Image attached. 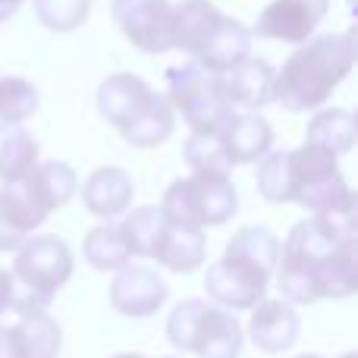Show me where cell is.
<instances>
[{"label":"cell","instance_id":"ffe728a7","mask_svg":"<svg viewBox=\"0 0 358 358\" xmlns=\"http://www.w3.org/2000/svg\"><path fill=\"white\" fill-rule=\"evenodd\" d=\"M10 308L19 311V321L13 324L25 346V358H57L63 346V334H60V324L41 308V305H31V302H19L13 299Z\"/></svg>","mask_w":358,"mask_h":358},{"label":"cell","instance_id":"836d02e7","mask_svg":"<svg viewBox=\"0 0 358 358\" xmlns=\"http://www.w3.org/2000/svg\"><path fill=\"white\" fill-rule=\"evenodd\" d=\"M343 358H355V352H346V355H343Z\"/></svg>","mask_w":358,"mask_h":358},{"label":"cell","instance_id":"f546056e","mask_svg":"<svg viewBox=\"0 0 358 358\" xmlns=\"http://www.w3.org/2000/svg\"><path fill=\"white\" fill-rule=\"evenodd\" d=\"M13 296H16V283H13V273L0 267V315L13 305Z\"/></svg>","mask_w":358,"mask_h":358},{"label":"cell","instance_id":"8992f818","mask_svg":"<svg viewBox=\"0 0 358 358\" xmlns=\"http://www.w3.org/2000/svg\"><path fill=\"white\" fill-rule=\"evenodd\" d=\"M173 48L210 73H227L252 54V29L229 19L208 0L173 3Z\"/></svg>","mask_w":358,"mask_h":358},{"label":"cell","instance_id":"277c9868","mask_svg":"<svg viewBox=\"0 0 358 358\" xmlns=\"http://www.w3.org/2000/svg\"><path fill=\"white\" fill-rule=\"evenodd\" d=\"M280 239L267 227H242L227 242V252L204 273V289L214 305L248 311L264 299L277 271Z\"/></svg>","mask_w":358,"mask_h":358},{"label":"cell","instance_id":"6da1fadb","mask_svg":"<svg viewBox=\"0 0 358 358\" xmlns=\"http://www.w3.org/2000/svg\"><path fill=\"white\" fill-rule=\"evenodd\" d=\"M277 286L289 305L349 299L355 292L352 217H305L277 255Z\"/></svg>","mask_w":358,"mask_h":358},{"label":"cell","instance_id":"4dcf8cb0","mask_svg":"<svg viewBox=\"0 0 358 358\" xmlns=\"http://www.w3.org/2000/svg\"><path fill=\"white\" fill-rule=\"evenodd\" d=\"M22 3L25 0H0V22H6V19H10Z\"/></svg>","mask_w":358,"mask_h":358},{"label":"cell","instance_id":"ba28073f","mask_svg":"<svg viewBox=\"0 0 358 358\" xmlns=\"http://www.w3.org/2000/svg\"><path fill=\"white\" fill-rule=\"evenodd\" d=\"M164 214L185 227H220L239 208L236 185L227 173H210V170H192V176L173 179L164 192Z\"/></svg>","mask_w":358,"mask_h":358},{"label":"cell","instance_id":"d4e9b609","mask_svg":"<svg viewBox=\"0 0 358 358\" xmlns=\"http://www.w3.org/2000/svg\"><path fill=\"white\" fill-rule=\"evenodd\" d=\"M3 142H0V182H13V179L25 176L31 167L38 164V155H41V145L22 126H13L6 129Z\"/></svg>","mask_w":358,"mask_h":358},{"label":"cell","instance_id":"f1b7e54d","mask_svg":"<svg viewBox=\"0 0 358 358\" xmlns=\"http://www.w3.org/2000/svg\"><path fill=\"white\" fill-rule=\"evenodd\" d=\"M0 358H25V346L16 327H0Z\"/></svg>","mask_w":358,"mask_h":358},{"label":"cell","instance_id":"2e32d148","mask_svg":"<svg viewBox=\"0 0 358 358\" xmlns=\"http://www.w3.org/2000/svg\"><path fill=\"white\" fill-rule=\"evenodd\" d=\"M248 311V336L261 352H286L299 340V315L286 299H261Z\"/></svg>","mask_w":358,"mask_h":358},{"label":"cell","instance_id":"484cf974","mask_svg":"<svg viewBox=\"0 0 358 358\" xmlns=\"http://www.w3.org/2000/svg\"><path fill=\"white\" fill-rule=\"evenodd\" d=\"M41 104V94L22 76H0V136L22 120H29Z\"/></svg>","mask_w":358,"mask_h":358},{"label":"cell","instance_id":"30bf717a","mask_svg":"<svg viewBox=\"0 0 358 358\" xmlns=\"http://www.w3.org/2000/svg\"><path fill=\"white\" fill-rule=\"evenodd\" d=\"M73 267H76V258H73V248L66 245V239H60L54 233L29 236L16 255V264H13V283H19L25 289V299H19V302H31L48 308L57 299V292L69 283Z\"/></svg>","mask_w":358,"mask_h":358},{"label":"cell","instance_id":"603a6c76","mask_svg":"<svg viewBox=\"0 0 358 358\" xmlns=\"http://www.w3.org/2000/svg\"><path fill=\"white\" fill-rule=\"evenodd\" d=\"M164 223H167V214L157 204H145V208H136L132 214H126V220L120 223V233H123L132 258H151L155 255Z\"/></svg>","mask_w":358,"mask_h":358},{"label":"cell","instance_id":"44dd1931","mask_svg":"<svg viewBox=\"0 0 358 358\" xmlns=\"http://www.w3.org/2000/svg\"><path fill=\"white\" fill-rule=\"evenodd\" d=\"M173 126H176V117H173V107H170L167 94H151V101L145 104V110L132 120L129 126L120 129V136L132 145V148H157L164 145L170 136H173Z\"/></svg>","mask_w":358,"mask_h":358},{"label":"cell","instance_id":"5bb4252c","mask_svg":"<svg viewBox=\"0 0 358 358\" xmlns=\"http://www.w3.org/2000/svg\"><path fill=\"white\" fill-rule=\"evenodd\" d=\"M220 82H223V94H227L233 113H258L271 101L273 66L267 60H261V57L248 54L233 69L220 73Z\"/></svg>","mask_w":358,"mask_h":358},{"label":"cell","instance_id":"1f68e13d","mask_svg":"<svg viewBox=\"0 0 358 358\" xmlns=\"http://www.w3.org/2000/svg\"><path fill=\"white\" fill-rule=\"evenodd\" d=\"M113 358H145V355H138V352H120V355H113Z\"/></svg>","mask_w":358,"mask_h":358},{"label":"cell","instance_id":"52a82bcc","mask_svg":"<svg viewBox=\"0 0 358 358\" xmlns=\"http://www.w3.org/2000/svg\"><path fill=\"white\" fill-rule=\"evenodd\" d=\"M167 340L179 352L198 358H236L242 352V327L223 305L185 299L167 317Z\"/></svg>","mask_w":358,"mask_h":358},{"label":"cell","instance_id":"7c38bea8","mask_svg":"<svg viewBox=\"0 0 358 358\" xmlns=\"http://www.w3.org/2000/svg\"><path fill=\"white\" fill-rule=\"evenodd\" d=\"M330 10V0H271L258 13L252 35L271 38V41L302 44L315 35Z\"/></svg>","mask_w":358,"mask_h":358},{"label":"cell","instance_id":"3957f363","mask_svg":"<svg viewBox=\"0 0 358 358\" xmlns=\"http://www.w3.org/2000/svg\"><path fill=\"white\" fill-rule=\"evenodd\" d=\"M355 66V31L311 35L292 50L280 73H273L271 101L289 113H311L330 101Z\"/></svg>","mask_w":358,"mask_h":358},{"label":"cell","instance_id":"83f0119b","mask_svg":"<svg viewBox=\"0 0 358 358\" xmlns=\"http://www.w3.org/2000/svg\"><path fill=\"white\" fill-rule=\"evenodd\" d=\"M182 157L192 170H210V173H229L233 170L220 132H192V138L182 148Z\"/></svg>","mask_w":358,"mask_h":358},{"label":"cell","instance_id":"cb8c5ba5","mask_svg":"<svg viewBox=\"0 0 358 358\" xmlns=\"http://www.w3.org/2000/svg\"><path fill=\"white\" fill-rule=\"evenodd\" d=\"M305 142H315L330 148L334 155H346L355 145V117L346 107H330V110L315 113V120L308 123Z\"/></svg>","mask_w":358,"mask_h":358},{"label":"cell","instance_id":"d6a6232c","mask_svg":"<svg viewBox=\"0 0 358 358\" xmlns=\"http://www.w3.org/2000/svg\"><path fill=\"white\" fill-rule=\"evenodd\" d=\"M296 358H321V355H296Z\"/></svg>","mask_w":358,"mask_h":358},{"label":"cell","instance_id":"9c48e42d","mask_svg":"<svg viewBox=\"0 0 358 358\" xmlns=\"http://www.w3.org/2000/svg\"><path fill=\"white\" fill-rule=\"evenodd\" d=\"M167 101L182 113L192 132H220L233 117L220 73H210L195 60L167 69Z\"/></svg>","mask_w":358,"mask_h":358},{"label":"cell","instance_id":"4316f807","mask_svg":"<svg viewBox=\"0 0 358 358\" xmlns=\"http://www.w3.org/2000/svg\"><path fill=\"white\" fill-rule=\"evenodd\" d=\"M31 3H35L38 22L60 35L85 25L88 13H92V0H31Z\"/></svg>","mask_w":358,"mask_h":358},{"label":"cell","instance_id":"4fadbf2b","mask_svg":"<svg viewBox=\"0 0 358 358\" xmlns=\"http://www.w3.org/2000/svg\"><path fill=\"white\" fill-rule=\"evenodd\" d=\"M164 277L148 264H123L110 283V305L123 317H151L167 302Z\"/></svg>","mask_w":358,"mask_h":358},{"label":"cell","instance_id":"7402d4cb","mask_svg":"<svg viewBox=\"0 0 358 358\" xmlns=\"http://www.w3.org/2000/svg\"><path fill=\"white\" fill-rule=\"evenodd\" d=\"M82 252H85V261L94 271H120L132 258L129 245H126L123 233H120V223H110V220L88 229L85 242H82Z\"/></svg>","mask_w":358,"mask_h":358},{"label":"cell","instance_id":"e0dca14e","mask_svg":"<svg viewBox=\"0 0 358 358\" xmlns=\"http://www.w3.org/2000/svg\"><path fill=\"white\" fill-rule=\"evenodd\" d=\"M132 176L120 167H98L82 182V204L98 220H117L132 204Z\"/></svg>","mask_w":358,"mask_h":358},{"label":"cell","instance_id":"9a60e30c","mask_svg":"<svg viewBox=\"0 0 358 358\" xmlns=\"http://www.w3.org/2000/svg\"><path fill=\"white\" fill-rule=\"evenodd\" d=\"M155 88L136 73H113L101 82L98 88V113L110 126L123 129L129 126L138 113L145 110V104L151 101Z\"/></svg>","mask_w":358,"mask_h":358},{"label":"cell","instance_id":"5b68a950","mask_svg":"<svg viewBox=\"0 0 358 358\" xmlns=\"http://www.w3.org/2000/svg\"><path fill=\"white\" fill-rule=\"evenodd\" d=\"M79 189V176L66 161L35 164L25 176L0 189V252H19L22 242L69 201Z\"/></svg>","mask_w":358,"mask_h":358},{"label":"cell","instance_id":"e575fe53","mask_svg":"<svg viewBox=\"0 0 358 358\" xmlns=\"http://www.w3.org/2000/svg\"><path fill=\"white\" fill-rule=\"evenodd\" d=\"M167 358H173V355H167Z\"/></svg>","mask_w":358,"mask_h":358},{"label":"cell","instance_id":"d6986e66","mask_svg":"<svg viewBox=\"0 0 358 358\" xmlns=\"http://www.w3.org/2000/svg\"><path fill=\"white\" fill-rule=\"evenodd\" d=\"M220 138H223L229 164L239 167V164H258L271 151L273 129L258 113H233L227 120V126L220 129Z\"/></svg>","mask_w":358,"mask_h":358},{"label":"cell","instance_id":"ac0fdd59","mask_svg":"<svg viewBox=\"0 0 358 358\" xmlns=\"http://www.w3.org/2000/svg\"><path fill=\"white\" fill-rule=\"evenodd\" d=\"M151 258H155L157 264H164L167 271L192 273L195 267L204 264V258H208V239H204V229L185 227V223H176V220L167 217L164 233H161V239H157Z\"/></svg>","mask_w":358,"mask_h":358},{"label":"cell","instance_id":"8fae6325","mask_svg":"<svg viewBox=\"0 0 358 358\" xmlns=\"http://www.w3.org/2000/svg\"><path fill=\"white\" fill-rule=\"evenodd\" d=\"M110 16L123 38L145 54L173 50V3L170 0H110Z\"/></svg>","mask_w":358,"mask_h":358},{"label":"cell","instance_id":"7a4b0ae2","mask_svg":"<svg viewBox=\"0 0 358 358\" xmlns=\"http://www.w3.org/2000/svg\"><path fill=\"white\" fill-rule=\"evenodd\" d=\"M258 192L273 204H302L315 217H352L355 198L340 173V155L315 142L292 151H267L258 167Z\"/></svg>","mask_w":358,"mask_h":358}]
</instances>
